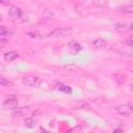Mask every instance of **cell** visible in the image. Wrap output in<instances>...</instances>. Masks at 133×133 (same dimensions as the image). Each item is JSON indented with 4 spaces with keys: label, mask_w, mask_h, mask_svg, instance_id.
<instances>
[{
    "label": "cell",
    "mask_w": 133,
    "mask_h": 133,
    "mask_svg": "<svg viewBox=\"0 0 133 133\" xmlns=\"http://www.w3.org/2000/svg\"><path fill=\"white\" fill-rule=\"evenodd\" d=\"M73 33V28L71 27H62V28H56L53 31H51L48 36L50 37H55V38H60V37H66Z\"/></svg>",
    "instance_id": "cell-1"
},
{
    "label": "cell",
    "mask_w": 133,
    "mask_h": 133,
    "mask_svg": "<svg viewBox=\"0 0 133 133\" xmlns=\"http://www.w3.org/2000/svg\"><path fill=\"white\" fill-rule=\"evenodd\" d=\"M22 16H23V10L18 6H11L8 10V17L12 21L20 20L22 18Z\"/></svg>",
    "instance_id": "cell-2"
},
{
    "label": "cell",
    "mask_w": 133,
    "mask_h": 133,
    "mask_svg": "<svg viewBox=\"0 0 133 133\" xmlns=\"http://www.w3.org/2000/svg\"><path fill=\"white\" fill-rule=\"evenodd\" d=\"M22 80H23V83L25 85L30 86V87H36L41 84V80L37 77H34V76H26Z\"/></svg>",
    "instance_id": "cell-3"
},
{
    "label": "cell",
    "mask_w": 133,
    "mask_h": 133,
    "mask_svg": "<svg viewBox=\"0 0 133 133\" xmlns=\"http://www.w3.org/2000/svg\"><path fill=\"white\" fill-rule=\"evenodd\" d=\"M115 110H116L117 113L127 116V115H130V114L132 113L133 108H132V106H131L130 104H122V105H118V106L115 108Z\"/></svg>",
    "instance_id": "cell-4"
},
{
    "label": "cell",
    "mask_w": 133,
    "mask_h": 133,
    "mask_svg": "<svg viewBox=\"0 0 133 133\" xmlns=\"http://www.w3.org/2000/svg\"><path fill=\"white\" fill-rule=\"evenodd\" d=\"M18 106L17 98H8L3 102V107L5 109H16Z\"/></svg>",
    "instance_id": "cell-5"
},
{
    "label": "cell",
    "mask_w": 133,
    "mask_h": 133,
    "mask_svg": "<svg viewBox=\"0 0 133 133\" xmlns=\"http://www.w3.org/2000/svg\"><path fill=\"white\" fill-rule=\"evenodd\" d=\"M68 48H69V51H70L71 54H78L81 51V45L76 41H73V42L69 43Z\"/></svg>",
    "instance_id": "cell-6"
},
{
    "label": "cell",
    "mask_w": 133,
    "mask_h": 133,
    "mask_svg": "<svg viewBox=\"0 0 133 133\" xmlns=\"http://www.w3.org/2000/svg\"><path fill=\"white\" fill-rule=\"evenodd\" d=\"M27 34L30 37L35 38V39H43V38L48 36V34H46L44 31H38V30H36V31H29V32H27Z\"/></svg>",
    "instance_id": "cell-7"
},
{
    "label": "cell",
    "mask_w": 133,
    "mask_h": 133,
    "mask_svg": "<svg viewBox=\"0 0 133 133\" xmlns=\"http://www.w3.org/2000/svg\"><path fill=\"white\" fill-rule=\"evenodd\" d=\"M92 46L95 47V48H97V49H104V48H106V46H107V44H106V42H105V39H103V38H97V39H95L94 42H92Z\"/></svg>",
    "instance_id": "cell-8"
},
{
    "label": "cell",
    "mask_w": 133,
    "mask_h": 133,
    "mask_svg": "<svg viewBox=\"0 0 133 133\" xmlns=\"http://www.w3.org/2000/svg\"><path fill=\"white\" fill-rule=\"evenodd\" d=\"M114 29H116L118 31H128V30H131V24L117 23L114 25Z\"/></svg>",
    "instance_id": "cell-9"
},
{
    "label": "cell",
    "mask_w": 133,
    "mask_h": 133,
    "mask_svg": "<svg viewBox=\"0 0 133 133\" xmlns=\"http://www.w3.org/2000/svg\"><path fill=\"white\" fill-rule=\"evenodd\" d=\"M57 89L61 92H64V94H69V95L72 94V88L69 85H65L64 83H58L57 84Z\"/></svg>",
    "instance_id": "cell-10"
},
{
    "label": "cell",
    "mask_w": 133,
    "mask_h": 133,
    "mask_svg": "<svg viewBox=\"0 0 133 133\" xmlns=\"http://www.w3.org/2000/svg\"><path fill=\"white\" fill-rule=\"evenodd\" d=\"M18 56H19V54H18L17 52H15V51H8V52H6V53L4 54V58H5L7 61H12V60H15Z\"/></svg>",
    "instance_id": "cell-11"
},
{
    "label": "cell",
    "mask_w": 133,
    "mask_h": 133,
    "mask_svg": "<svg viewBox=\"0 0 133 133\" xmlns=\"http://www.w3.org/2000/svg\"><path fill=\"white\" fill-rule=\"evenodd\" d=\"M10 35H12V31L7 27L0 25V36H10Z\"/></svg>",
    "instance_id": "cell-12"
},
{
    "label": "cell",
    "mask_w": 133,
    "mask_h": 133,
    "mask_svg": "<svg viewBox=\"0 0 133 133\" xmlns=\"http://www.w3.org/2000/svg\"><path fill=\"white\" fill-rule=\"evenodd\" d=\"M35 124H36V122H35V119H33L32 117H27V118H25V121H24L25 127H26V128H29V129L34 128V127H35Z\"/></svg>",
    "instance_id": "cell-13"
},
{
    "label": "cell",
    "mask_w": 133,
    "mask_h": 133,
    "mask_svg": "<svg viewBox=\"0 0 133 133\" xmlns=\"http://www.w3.org/2000/svg\"><path fill=\"white\" fill-rule=\"evenodd\" d=\"M119 11H122V12H126V14H132V12H133V6H132V5L122 6V7L119 8Z\"/></svg>",
    "instance_id": "cell-14"
},
{
    "label": "cell",
    "mask_w": 133,
    "mask_h": 133,
    "mask_svg": "<svg viewBox=\"0 0 133 133\" xmlns=\"http://www.w3.org/2000/svg\"><path fill=\"white\" fill-rule=\"evenodd\" d=\"M0 84L3 85V86H11V85H12V83H11L10 81L6 80V79L3 78V77H0Z\"/></svg>",
    "instance_id": "cell-15"
},
{
    "label": "cell",
    "mask_w": 133,
    "mask_h": 133,
    "mask_svg": "<svg viewBox=\"0 0 133 133\" xmlns=\"http://www.w3.org/2000/svg\"><path fill=\"white\" fill-rule=\"evenodd\" d=\"M23 114V110L21 108H16L14 111H12V115L14 116H21Z\"/></svg>",
    "instance_id": "cell-16"
},
{
    "label": "cell",
    "mask_w": 133,
    "mask_h": 133,
    "mask_svg": "<svg viewBox=\"0 0 133 133\" xmlns=\"http://www.w3.org/2000/svg\"><path fill=\"white\" fill-rule=\"evenodd\" d=\"M117 52H118V53H121L122 55H125V56H132V52H131V51L126 52V51H123L122 49H118V50H117Z\"/></svg>",
    "instance_id": "cell-17"
},
{
    "label": "cell",
    "mask_w": 133,
    "mask_h": 133,
    "mask_svg": "<svg viewBox=\"0 0 133 133\" xmlns=\"http://www.w3.org/2000/svg\"><path fill=\"white\" fill-rule=\"evenodd\" d=\"M125 44L128 45L129 47H132V46H133V39H132V36H129V37L125 41Z\"/></svg>",
    "instance_id": "cell-18"
},
{
    "label": "cell",
    "mask_w": 133,
    "mask_h": 133,
    "mask_svg": "<svg viewBox=\"0 0 133 133\" xmlns=\"http://www.w3.org/2000/svg\"><path fill=\"white\" fill-rule=\"evenodd\" d=\"M6 45H7V39H5V38H0V49L4 48Z\"/></svg>",
    "instance_id": "cell-19"
},
{
    "label": "cell",
    "mask_w": 133,
    "mask_h": 133,
    "mask_svg": "<svg viewBox=\"0 0 133 133\" xmlns=\"http://www.w3.org/2000/svg\"><path fill=\"white\" fill-rule=\"evenodd\" d=\"M0 4H2V5H9L10 2L9 1H1L0 0Z\"/></svg>",
    "instance_id": "cell-20"
},
{
    "label": "cell",
    "mask_w": 133,
    "mask_h": 133,
    "mask_svg": "<svg viewBox=\"0 0 133 133\" xmlns=\"http://www.w3.org/2000/svg\"><path fill=\"white\" fill-rule=\"evenodd\" d=\"M113 133H123V130L122 129H115L113 131Z\"/></svg>",
    "instance_id": "cell-21"
},
{
    "label": "cell",
    "mask_w": 133,
    "mask_h": 133,
    "mask_svg": "<svg viewBox=\"0 0 133 133\" xmlns=\"http://www.w3.org/2000/svg\"><path fill=\"white\" fill-rule=\"evenodd\" d=\"M41 131L43 132V133H50V132H48V131H46L44 128H41Z\"/></svg>",
    "instance_id": "cell-22"
},
{
    "label": "cell",
    "mask_w": 133,
    "mask_h": 133,
    "mask_svg": "<svg viewBox=\"0 0 133 133\" xmlns=\"http://www.w3.org/2000/svg\"><path fill=\"white\" fill-rule=\"evenodd\" d=\"M0 66H3V65H2V63H1V62H0Z\"/></svg>",
    "instance_id": "cell-23"
}]
</instances>
